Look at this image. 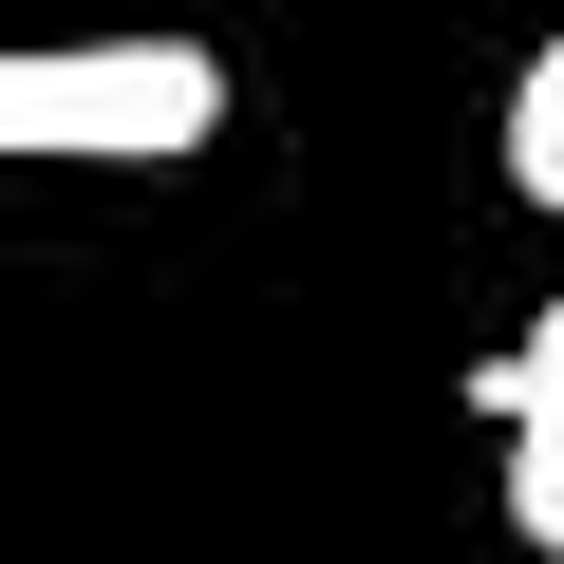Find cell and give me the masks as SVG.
<instances>
[{"instance_id": "cell-1", "label": "cell", "mask_w": 564, "mask_h": 564, "mask_svg": "<svg viewBox=\"0 0 564 564\" xmlns=\"http://www.w3.org/2000/svg\"><path fill=\"white\" fill-rule=\"evenodd\" d=\"M226 132L207 39H0V151L20 170H188Z\"/></svg>"}, {"instance_id": "cell-2", "label": "cell", "mask_w": 564, "mask_h": 564, "mask_svg": "<svg viewBox=\"0 0 564 564\" xmlns=\"http://www.w3.org/2000/svg\"><path fill=\"white\" fill-rule=\"evenodd\" d=\"M470 414H508V527L564 564V302H545L508 358H470Z\"/></svg>"}, {"instance_id": "cell-3", "label": "cell", "mask_w": 564, "mask_h": 564, "mask_svg": "<svg viewBox=\"0 0 564 564\" xmlns=\"http://www.w3.org/2000/svg\"><path fill=\"white\" fill-rule=\"evenodd\" d=\"M508 207L527 226H564V20L527 39V76H508Z\"/></svg>"}]
</instances>
